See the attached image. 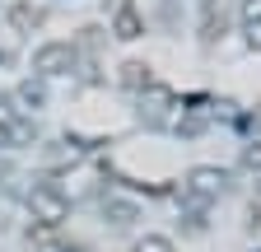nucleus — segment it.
I'll use <instances>...</instances> for the list:
<instances>
[{"mask_svg": "<svg viewBox=\"0 0 261 252\" xmlns=\"http://www.w3.org/2000/svg\"><path fill=\"white\" fill-rule=\"evenodd\" d=\"M28 210H33V219H42L47 229H56L61 219L70 215V196H65L56 182H38V187L28 192Z\"/></svg>", "mask_w": 261, "mask_h": 252, "instance_id": "1", "label": "nucleus"}, {"mask_svg": "<svg viewBox=\"0 0 261 252\" xmlns=\"http://www.w3.org/2000/svg\"><path fill=\"white\" fill-rule=\"evenodd\" d=\"M70 66H75V47L70 42H47V47L33 52V70H38V75H61Z\"/></svg>", "mask_w": 261, "mask_h": 252, "instance_id": "2", "label": "nucleus"}, {"mask_svg": "<svg viewBox=\"0 0 261 252\" xmlns=\"http://www.w3.org/2000/svg\"><path fill=\"white\" fill-rule=\"evenodd\" d=\"M224 182H228V173L224 168H191L187 173V196H196V201H215L219 192H224Z\"/></svg>", "mask_w": 261, "mask_h": 252, "instance_id": "3", "label": "nucleus"}, {"mask_svg": "<svg viewBox=\"0 0 261 252\" xmlns=\"http://www.w3.org/2000/svg\"><path fill=\"white\" fill-rule=\"evenodd\" d=\"M112 33H117L121 42H130V38L145 33V23H140V14H136L130 0H112Z\"/></svg>", "mask_w": 261, "mask_h": 252, "instance_id": "4", "label": "nucleus"}, {"mask_svg": "<svg viewBox=\"0 0 261 252\" xmlns=\"http://www.w3.org/2000/svg\"><path fill=\"white\" fill-rule=\"evenodd\" d=\"M42 19H47V10H42V5H33V0H19L14 14H10V23L19 28V33H33V28H42Z\"/></svg>", "mask_w": 261, "mask_h": 252, "instance_id": "5", "label": "nucleus"}, {"mask_svg": "<svg viewBox=\"0 0 261 252\" xmlns=\"http://www.w3.org/2000/svg\"><path fill=\"white\" fill-rule=\"evenodd\" d=\"M117 80H121V89H136V93H145V89L154 84V75H149V66H145V61H126Z\"/></svg>", "mask_w": 261, "mask_h": 252, "instance_id": "6", "label": "nucleus"}, {"mask_svg": "<svg viewBox=\"0 0 261 252\" xmlns=\"http://www.w3.org/2000/svg\"><path fill=\"white\" fill-rule=\"evenodd\" d=\"M108 215L117 219V224H130V219H136V206H126V201H108Z\"/></svg>", "mask_w": 261, "mask_h": 252, "instance_id": "7", "label": "nucleus"}, {"mask_svg": "<svg viewBox=\"0 0 261 252\" xmlns=\"http://www.w3.org/2000/svg\"><path fill=\"white\" fill-rule=\"evenodd\" d=\"M243 168H247V173H261V140H252V145L243 149Z\"/></svg>", "mask_w": 261, "mask_h": 252, "instance_id": "8", "label": "nucleus"}, {"mask_svg": "<svg viewBox=\"0 0 261 252\" xmlns=\"http://www.w3.org/2000/svg\"><path fill=\"white\" fill-rule=\"evenodd\" d=\"M136 252H173V243H168V238H140Z\"/></svg>", "mask_w": 261, "mask_h": 252, "instance_id": "9", "label": "nucleus"}, {"mask_svg": "<svg viewBox=\"0 0 261 252\" xmlns=\"http://www.w3.org/2000/svg\"><path fill=\"white\" fill-rule=\"evenodd\" d=\"M247 47L261 52V19H247Z\"/></svg>", "mask_w": 261, "mask_h": 252, "instance_id": "10", "label": "nucleus"}, {"mask_svg": "<svg viewBox=\"0 0 261 252\" xmlns=\"http://www.w3.org/2000/svg\"><path fill=\"white\" fill-rule=\"evenodd\" d=\"M19 98L38 108V103H42V89H38V84H19Z\"/></svg>", "mask_w": 261, "mask_h": 252, "instance_id": "11", "label": "nucleus"}, {"mask_svg": "<svg viewBox=\"0 0 261 252\" xmlns=\"http://www.w3.org/2000/svg\"><path fill=\"white\" fill-rule=\"evenodd\" d=\"M243 19H261V0H247V5H243Z\"/></svg>", "mask_w": 261, "mask_h": 252, "instance_id": "12", "label": "nucleus"}]
</instances>
